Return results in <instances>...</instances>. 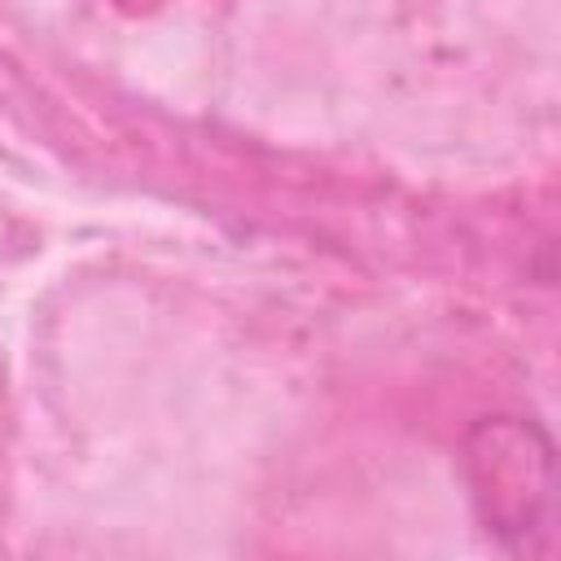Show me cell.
Listing matches in <instances>:
<instances>
[{
    "mask_svg": "<svg viewBox=\"0 0 561 561\" xmlns=\"http://www.w3.org/2000/svg\"><path fill=\"white\" fill-rule=\"evenodd\" d=\"M460 478L478 526L504 552H548L557 517V451L535 416L491 412L473 421L460 443Z\"/></svg>",
    "mask_w": 561,
    "mask_h": 561,
    "instance_id": "6da1fadb",
    "label": "cell"
}]
</instances>
